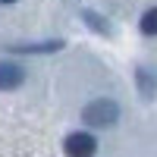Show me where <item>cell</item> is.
I'll list each match as a JSON object with an SVG mask.
<instances>
[{
    "instance_id": "cell-7",
    "label": "cell",
    "mask_w": 157,
    "mask_h": 157,
    "mask_svg": "<svg viewBox=\"0 0 157 157\" xmlns=\"http://www.w3.org/2000/svg\"><path fill=\"white\" fill-rule=\"evenodd\" d=\"M138 29H141V35H157V6H151L145 16H141Z\"/></svg>"
},
{
    "instance_id": "cell-2",
    "label": "cell",
    "mask_w": 157,
    "mask_h": 157,
    "mask_svg": "<svg viewBox=\"0 0 157 157\" xmlns=\"http://www.w3.org/2000/svg\"><path fill=\"white\" fill-rule=\"evenodd\" d=\"M63 148H66L69 157H94V151H98V138L91 135V132H72V135H66Z\"/></svg>"
},
{
    "instance_id": "cell-1",
    "label": "cell",
    "mask_w": 157,
    "mask_h": 157,
    "mask_svg": "<svg viewBox=\"0 0 157 157\" xmlns=\"http://www.w3.org/2000/svg\"><path fill=\"white\" fill-rule=\"evenodd\" d=\"M82 120L88 126H94V129H110V126H116V120H120V104L110 101V98H94L91 104H85Z\"/></svg>"
},
{
    "instance_id": "cell-8",
    "label": "cell",
    "mask_w": 157,
    "mask_h": 157,
    "mask_svg": "<svg viewBox=\"0 0 157 157\" xmlns=\"http://www.w3.org/2000/svg\"><path fill=\"white\" fill-rule=\"evenodd\" d=\"M0 3H16V0H0Z\"/></svg>"
},
{
    "instance_id": "cell-4",
    "label": "cell",
    "mask_w": 157,
    "mask_h": 157,
    "mask_svg": "<svg viewBox=\"0 0 157 157\" xmlns=\"http://www.w3.org/2000/svg\"><path fill=\"white\" fill-rule=\"evenodd\" d=\"M135 82H138V91L145 101H154L157 98V72L148 69V66H138L135 69Z\"/></svg>"
},
{
    "instance_id": "cell-6",
    "label": "cell",
    "mask_w": 157,
    "mask_h": 157,
    "mask_svg": "<svg viewBox=\"0 0 157 157\" xmlns=\"http://www.w3.org/2000/svg\"><path fill=\"white\" fill-rule=\"evenodd\" d=\"M82 19L88 22V29H94L98 35H113V29H110V22L104 19V16H98L94 10H82Z\"/></svg>"
},
{
    "instance_id": "cell-3",
    "label": "cell",
    "mask_w": 157,
    "mask_h": 157,
    "mask_svg": "<svg viewBox=\"0 0 157 157\" xmlns=\"http://www.w3.org/2000/svg\"><path fill=\"white\" fill-rule=\"evenodd\" d=\"M25 82V69L19 63H0V91H13Z\"/></svg>"
},
{
    "instance_id": "cell-5",
    "label": "cell",
    "mask_w": 157,
    "mask_h": 157,
    "mask_svg": "<svg viewBox=\"0 0 157 157\" xmlns=\"http://www.w3.org/2000/svg\"><path fill=\"white\" fill-rule=\"evenodd\" d=\"M60 47H63V41L57 38V41H41V44H10L6 50H13V54H54Z\"/></svg>"
}]
</instances>
